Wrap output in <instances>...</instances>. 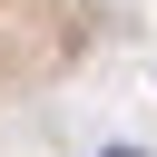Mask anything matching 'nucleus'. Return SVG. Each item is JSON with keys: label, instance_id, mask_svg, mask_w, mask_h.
Returning <instances> with one entry per match:
<instances>
[{"label": "nucleus", "instance_id": "1", "mask_svg": "<svg viewBox=\"0 0 157 157\" xmlns=\"http://www.w3.org/2000/svg\"><path fill=\"white\" fill-rule=\"evenodd\" d=\"M108 29H118L108 0H0V118L69 88L108 49Z\"/></svg>", "mask_w": 157, "mask_h": 157}]
</instances>
